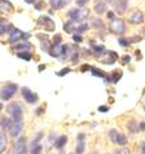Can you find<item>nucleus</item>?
<instances>
[{"mask_svg":"<svg viewBox=\"0 0 145 154\" xmlns=\"http://www.w3.org/2000/svg\"><path fill=\"white\" fill-rule=\"evenodd\" d=\"M7 112L12 117L13 121H22L23 112H22V106H21V104H18V102H11L7 108Z\"/></svg>","mask_w":145,"mask_h":154,"instance_id":"1","label":"nucleus"},{"mask_svg":"<svg viewBox=\"0 0 145 154\" xmlns=\"http://www.w3.org/2000/svg\"><path fill=\"white\" fill-rule=\"evenodd\" d=\"M109 30L116 35H123L126 32V23L121 18H114L109 23Z\"/></svg>","mask_w":145,"mask_h":154,"instance_id":"2","label":"nucleus"},{"mask_svg":"<svg viewBox=\"0 0 145 154\" xmlns=\"http://www.w3.org/2000/svg\"><path fill=\"white\" fill-rule=\"evenodd\" d=\"M87 16H88V11L87 9H80V8H71V9L67 12V17H69L70 20L75 21V22L83 21Z\"/></svg>","mask_w":145,"mask_h":154,"instance_id":"3","label":"nucleus"},{"mask_svg":"<svg viewBox=\"0 0 145 154\" xmlns=\"http://www.w3.org/2000/svg\"><path fill=\"white\" fill-rule=\"evenodd\" d=\"M29 38H30V34H25V32H22L18 29L12 27L11 34H9V43H11V44H16L17 42L26 40V39H29Z\"/></svg>","mask_w":145,"mask_h":154,"instance_id":"4","label":"nucleus"},{"mask_svg":"<svg viewBox=\"0 0 145 154\" xmlns=\"http://www.w3.org/2000/svg\"><path fill=\"white\" fill-rule=\"evenodd\" d=\"M17 88H18L17 87V84H7V85H4V87L0 89V98H2L3 101H8L17 92Z\"/></svg>","mask_w":145,"mask_h":154,"instance_id":"5","label":"nucleus"},{"mask_svg":"<svg viewBox=\"0 0 145 154\" xmlns=\"http://www.w3.org/2000/svg\"><path fill=\"white\" fill-rule=\"evenodd\" d=\"M67 51H69V45L66 44H58V45H52L49 49V54L52 57H58V56H67Z\"/></svg>","mask_w":145,"mask_h":154,"instance_id":"6","label":"nucleus"},{"mask_svg":"<svg viewBox=\"0 0 145 154\" xmlns=\"http://www.w3.org/2000/svg\"><path fill=\"white\" fill-rule=\"evenodd\" d=\"M38 23H39V26L44 27L47 31H53L54 27H56L54 21L52 18H49L48 16H40L39 20H38Z\"/></svg>","mask_w":145,"mask_h":154,"instance_id":"7","label":"nucleus"},{"mask_svg":"<svg viewBox=\"0 0 145 154\" xmlns=\"http://www.w3.org/2000/svg\"><path fill=\"white\" fill-rule=\"evenodd\" d=\"M27 150L26 148V137H21L16 141V144L13 145L12 149V154H25Z\"/></svg>","mask_w":145,"mask_h":154,"instance_id":"8","label":"nucleus"},{"mask_svg":"<svg viewBox=\"0 0 145 154\" xmlns=\"http://www.w3.org/2000/svg\"><path fill=\"white\" fill-rule=\"evenodd\" d=\"M22 96L25 98V101L29 102V104H34V102L38 101V95L36 93H34L31 89H29L27 87L22 88Z\"/></svg>","mask_w":145,"mask_h":154,"instance_id":"9","label":"nucleus"},{"mask_svg":"<svg viewBox=\"0 0 145 154\" xmlns=\"http://www.w3.org/2000/svg\"><path fill=\"white\" fill-rule=\"evenodd\" d=\"M113 5L116 8L117 13L123 14L127 11V7H128V0H114Z\"/></svg>","mask_w":145,"mask_h":154,"instance_id":"10","label":"nucleus"},{"mask_svg":"<svg viewBox=\"0 0 145 154\" xmlns=\"http://www.w3.org/2000/svg\"><path fill=\"white\" fill-rule=\"evenodd\" d=\"M22 128H23V123L22 121H13V125H12L11 127V136L12 137H16V136H18L21 134V131H22Z\"/></svg>","mask_w":145,"mask_h":154,"instance_id":"11","label":"nucleus"},{"mask_svg":"<svg viewBox=\"0 0 145 154\" xmlns=\"http://www.w3.org/2000/svg\"><path fill=\"white\" fill-rule=\"evenodd\" d=\"M144 20H145V16H144V13H143L141 11L134 12V13L131 14V17H130V22L134 23V25H140V23H143Z\"/></svg>","mask_w":145,"mask_h":154,"instance_id":"12","label":"nucleus"},{"mask_svg":"<svg viewBox=\"0 0 145 154\" xmlns=\"http://www.w3.org/2000/svg\"><path fill=\"white\" fill-rule=\"evenodd\" d=\"M95 12L97 14H104L108 12V4H106L105 2H99V3H96V5H95Z\"/></svg>","mask_w":145,"mask_h":154,"instance_id":"13","label":"nucleus"},{"mask_svg":"<svg viewBox=\"0 0 145 154\" xmlns=\"http://www.w3.org/2000/svg\"><path fill=\"white\" fill-rule=\"evenodd\" d=\"M0 11L3 13H9V12L13 11V5L7 0H0Z\"/></svg>","mask_w":145,"mask_h":154,"instance_id":"14","label":"nucleus"},{"mask_svg":"<svg viewBox=\"0 0 145 154\" xmlns=\"http://www.w3.org/2000/svg\"><path fill=\"white\" fill-rule=\"evenodd\" d=\"M11 30H12L11 23L8 22V21H5V20L0 18V35H2V34H5L8 31H11Z\"/></svg>","mask_w":145,"mask_h":154,"instance_id":"15","label":"nucleus"},{"mask_svg":"<svg viewBox=\"0 0 145 154\" xmlns=\"http://www.w3.org/2000/svg\"><path fill=\"white\" fill-rule=\"evenodd\" d=\"M76 29H78V26H75V21H72V20H69L65 25H63V30L69 34L76 31Z\"/></svg>","mask_w":145,"mask_h":154,"instance_id":"16","label":"nucleus"},{"mask_svg":"<svg viewBox=\"0 0 145 154\" xmlns=\"http://www.w3.org/2000/svg\"><path fill=\"white\" fill-rule=\"evenodd\" d=\"M12 125H13V121L9 118H2L0 119V126H2L3 131H9Z\"/></svg>","mask_w":145,"mask_h":154,"instance_id":"17","label":"nucleus"},{"mask_svg":"<svg viewBox=\"0 0 145 154\" xmlns=\"http://www.w3.org/2000/svg\"><path fill=\"white\" fill-rule=\"evenodd\" d=\"M67 143V137L66 136H60V137L54 141V148L56 149H62L65 146V144Z\"/></svg>","mask_w":145,"mask_h":154,"instance_id":"18","label":"nucleus"},{"mask_svg":"<svg viewBox=\"0 0 145 154\" xmlns=\"http://www.w3.org/2000/svg\"><path fill=\"white\" fill-rule=\"evenodd\" d=\"M49 4L52 8H54V9H61V8H63L66 5L63 0H49Z\"/></svg>","mask_w":145,"mask_h":154,"instance_id":"19","label":"nucleus"},{"mask_svg":"<svg viewBox=\"0 0 145 154\" xmlns=\"http://www.w3.org/2000/svg\"><path fill=\"white\" fill-rule=\"evenodd\" d=\"M121 76H122V71H114L112 75H108V78H109V82H114V83H117L119 79H121Z\"/></svg>","mask_w":145,"mask_h":154,"instance_id":"20","label":"nucleus"},{"mask_svg":"<svg viewBox=\"0 0 145 154\" xmlns=\"http://www.w3.org/2000/svg\"><path fill=\"white\" fill-rule=\"evenodd\" d=\"M5 148H7V137L3 132H0V154L5 152Z\"/></svg>","mask_w":145,"mask_h":154,"instance_id":"21","label":"nucleus"},{"mask_svg":"<svg viewBox=\"0 0 145 154\" xmlns=\"http://www.w3.org/2000/svg\"><path fill=\"white\" fill-rule=\"evenodd\" d=\"M84 149H86V143H84V140H78V145H76V154H82L84 152Z\"/></svg>","mask_w":145,"mask_h":154,"instance_id":"22","label":"nucleus"},{"mask_svg":"<svg viewBox=\"0 0 145 154\" xmlns=\"http://www.w3.org/2000/svg\"><path fill=\"white\" fill-rule=\"evenodd\" d=\"M127 143H128V140H127V137L123 134H119L118 135V139H117V144L118 145H122V146H125V145H127Z\"/></svg>","mask_w":145,"mask_h":154,"instance_id":"23","label":"nucleus"},{"mask_svg":"<svg viewBox=\"0 0 145 154\" xmlns=\"http://www.w3.org/2000/svg\"><path fill=\"white\" fill-rule=\"evenodd\" d=\"M127 126H128V130L132 132V134H136L137 131H140V130H139V125H137V123H136L135 121H131Z\"/></svg>","mask_w":145,"mask_h":154,"instance_id":"24","label":"nucleus"},{"mask_svg":"<svg viewBox=\"0 0 145 154\" xmlns=\"http://www.w3.org/2000/svg\"><path fill=\"white\" fill-rule=\"evenodd\" d=\"M118 135H119V132L117 130H110L109 131V137H110V140H112V143H116L117 144Z\"/></svg>","mask_w":145,"mask_h":154,"instance_id":"25","label":"nucleus"},{"mask_svg":"<svg viewBox=\"0 0 145 154\" xmlns=\"http://www.w3.org/2000/svg\"><path fill=\"white\" fill-rule=\"evenodd\" d=\"M17 57H20L22 60H26V61H30L32 56H31V53H29V52H17Z\"/></svg>","mask_w":145,"mask_h":154,"instance_id":"26","label":"nucleus"},{"mask_svg":"<svg viewBox=\"0 0 145 154\" xmlns=\"http://www.w3.org/2000/svg\"><path fill=\"white\" fill-rule=\"evenodd\" d=\"M118 43H119V45L121 47H128L130 44H131V40L130 39H126V38H123V36H121L118 39Z\"/></svg>","mask_w":145,"mask_h":154,"instance_id":"27","label":"nucleus"},{"mask_svg":"<svg viewBox=\"0 0 145 154\" xmlns=\"http://www.w3.org/2000/svg\"><path fill=\"white\" fill-rule=\"evenodd\" d=\"M91 71H92V74H93V75H97V76H100V78H105V76H106V74H105V72L102 71V70L95 69V67H92Z\"/></svg>","mask_w":145,"mask_h":154,"instance_id":"28","label":"nucleus"},{"mask_svg":"<svg viewBox=\"0 0 145 154\" xmlns=\"http://www.w3.org/2000/svg\"><path fill=\"white\" fill-rule=\"evenodd\" d=\"M93 51H95L96 54H101L105 52V48H104V45H95L93 47Z\"/></svg>","mask_w":145,"mask_h":154,"instance_id":"29","label":"nucleus"},{"mask_svg":"<svg viewBox=\"0 0 145 154\" xmlns=\"http://www.w3.org/2000/svg\"><path fill=\"white\" fill-rule=\"evenodd\" d=\"M29 47H30V44H29V43H25V44H21V45H14L13 48H14L16 51H20V49L27 51V49H29Z\"/></svg>","mask_w":145,"mask_h":154,"instance_id":"30","label":"nucleus"},{"mask_svg":"<svg viewBox=\"0 0 145 154\" xmlns=\"http://www.w3.org/2000/svg\"><path fill=\"white\" fill-rule=\"evenodd\" d=\"M61 42H62V36L61 35H54L53 38V45H58V44H61Z\"/></svg>","mask_w":145,"mask_h":154,"instance_id":"31","label":"nucleus"},{"mask_svg":"<svg viewBox=\"0 0 145 154\" xmlns=\"http://www.w3.org/2000/svg\"><path fill=\"white\" fill-rule=\"evenodd\" d=\"M31 154H42V145H36V146H32Z\"/></svg>","mask_w":145,"mask_h":154,"instance_id":"32","label":"nucleus"},{"mask_svg":"<svg viewBox=\"0 0 145 154\" xmlns=\"http://www.w3.org/2000/svg\"><path fill=\"white\" fill-rule=\"evenodd\" d=\"M88 2H89V0H76L75 3H76V5H78V7L83 8V7H86V5H87Z\"/></svg>","mask_w":145,"mask_h":154,"instance_id":"33","label":"nucleus"},{"mask_svg":"<svg viewBox=\"0 0 145 154\" xmlns=\"http://www.w3.org/2000/svg\"><path fill=\"white\" fill-rule=\"evenodd\" d=\"M88 25L87 23H83V25H80V26H78V29H76V31L78 32H83V31H86V30H88Z\"/></svg>","mask_w":145,"mask_h":154,"instance_id":"34","label":"nucleus"},{"mask_svg":"<svg viewBox=\"0 0 145 154\" xmlns=\"http://www.w3.org/2000/svg\"><path fill=\"white\" fill-rule=\"evenodd\" d=\"M93 25H95V27H97V29H102V27H104V23H102L101 20H95V21H93Z\"/></svg>","mask_w":145,"mask_h":154,"instance_id":"35","label":"nucleus"},{"mask_svg":"<svg viewBox=\"0 0 145 154\" xmlns=\"http://www.w3.org/2000/svg\"><path fill=\"white\" fill-rule=\"evenodd\" d=\"M72 40L76 42V43H80L83 40V38L80 36V34H74V35H72Z\"/></svg>","mask_w":145,"mask_h":154,"instance_id":"36","label":"nucleus"},{"mask_svg":"<svg viewBox=\"0 0 145 154\" xmlns=\"http://www.w3.org/2000/svg\"><path fill=\"white\" fill-rule=\"evenodd\" d=\"M116 154H130V150L127 148H122V149H118Z\"/></svg>","mask_w":145,"mask_h":154,"instance_id":"37","label":"nucleus"},{"mask_svg":"<svg viewBox=\"0 0 145 154\" xmlns=\"http://www.w3.org/2000/svg\"><path fill=\"white\" fill-rule=\"evenodd\" d=\"M67 72H70V69H62L61 71L57 72V75H58V76H63L65 74H67Z\"/></svg>","mask_w":145,"mask_h":154,"instance_id":"38","label":"nucleus"},{"mask_svg":"<svg viewBox=\"0 0 145 154\" xmlns=\"http://www.w3.org/2000/svg\"><path fill=\"white\" fill-rule=\"evenodd\" d=\"M106 16H108V18H109V20H112V21L116 18V16H114V12H112V11L106 12Z\"/></svg>","mask_w":145,"mask_h":154,"instance_id":"39","label":"nucleus"},{"mask_svg":"<svg viewBox=\"0 0 145 154\" xmlns=\"http://www.w3.org/2000/svg\"><path fill=\"white\" fill-rule=\"evenodd\" d=\"M99 112H101V113H106V112H109V106H100L99 108Z\"/></svg>","mask_w":145,"mask_h":154,"instance_id":"40","label":"nucleus"},{"mask_svg":"<svg viewBox=\"0 0 145 154\" xmlns=\"http://www.w3.org/2000/svg\"><path fill=\"white\" fill-rule=\"evenodd\" d=\"M139 130L143 131V132H145V122H140V123H139Z\"/></svg>","mask_w":145,"mask_h":154,"instance_id":"41","label":"nucleus"},{"mask_svg":"<svg viewBox=\"0 0 145 154\" xmlns=\"http://www.w3.org/2000/svg\"><path fill=\"white\" fill-rule=\"evenodd\" d=\"M131 61V56H128V54H126V56H123V63H127Z\"/></svg>","mask_w":145,"mask_h":154,"instance_id":"42","label":"nucleus"},{"mask_svg":"<svg viewBox=\"0 0 145 154\" xmlns=\"http://www.w3.org/2000/svg\"><path fill=\"white\" fill-rule=\"evenodd\" d=\"M140 154H145V141L141 144V146H140Z\"/></svg>","mask_w":145,"mask_h":154,"instance_id":"43","label":"nucleus"},{"mask_svg":"<svg viewBox=\"0 0 145 154\" xmlns=\"http://www.w3.org/2000/svg\"><path fill=\"white\" fill-rule=\"evenodd\" d=\"M91 69H92V67L89 66V65H83V66H82V71H86V70H91Z\"/></svg>","mask_w":145,"mask_h":154,"instance_id":"44","label":"nucleus"},{"mask_svg":"<svg viewBox=\"0 0 145 154\" xmlns=\"http://www.w3.org/2000/svg\"><path fill=\"white\" fill-rule=\"evenodd\" d=\"M131 43H136V42H140L141 40V38H132V39H130Z\"/></svg>","mask_w":145,"mask_h":154,"instance_id":"45","label":"nucleus"},{"mask_svg":"<svg viewBox=\"0 0 145 154\" xmlns=\"http://www.w3.org/2000/svg\"><path fill=\"white\" fill-rule=\"evenodd\" d=\"M26 3H29V4H35L36 3V0H25Z\"/></svg>","mask_w":145,"mask_h":154,"instance_id":"46","label":"nucleus"},{"mask_svg":"<svg viewBox=\"0 0 145 154\" xmlns=\"http://www.w3.org/2000/svg\"><path fill=\"white\" fill-rule=\"evenodd\" d=\"M43 69H45V65H40V66H39V71H42Z\"/></svg>","mask_w":145,"mask_h":154,"instance_id":"47","label":"nucleus"},{"mask_svg":"<svg viewBox=\"0 0 145 154\" xmlns=\"http://www.w3.org/2000/svg\"><path fill=\"white\" fill-rule=\"evenodd\" d=\"M2 109H3V105H2V102H0V112H2Z\"/></svg>","mask_w":145,"mask_h":154,"instance_id":"48","label":"nucleus"},{"mask_svg":"<svg viewBox=\"0 0 145 154\" xmlns=\"http://www.w3.org/2000/svg\"><path fill=\"white\" fill-rule=\"evenodd\" d=\"M144 110H145V106H144Z\"/></svg>","mask_w":145,"mask_h":154,"instance_id":"49","label":"nucleus"},{"mask_svg":"<svg viewBox=\"0 0 145 154\" xmlns=\"http://www.w3.org/2000/svg\"><path fill=\"white\" fill-rule=\"evenodd\" d=\"M144 31H145V29H144Z\"/></svg>","mask_w":145,"mask_h":154,"instance_id":"50","label":"nucleus"}]
</instances>
